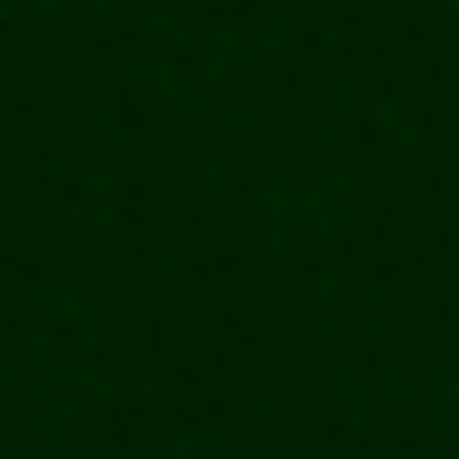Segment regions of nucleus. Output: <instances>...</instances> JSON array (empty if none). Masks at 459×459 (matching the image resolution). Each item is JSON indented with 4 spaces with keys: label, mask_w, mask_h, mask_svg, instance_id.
Wrapping results in <instances>:
<instances>
[]
</instances>
